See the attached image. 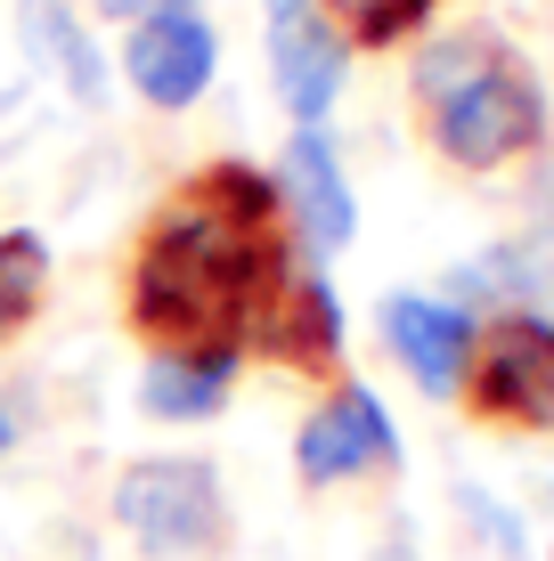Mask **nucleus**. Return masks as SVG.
<instances>
[{
  "label": "nucleus",
  "mask_w": 554,
  "mask_h": 561,
  "mask_svg": "<svg viewBox=\"0 0 554 561\" xmlns=\"http://www.w3.org/2000/svg\"><path fill=\"white\" fill-rule=\"evenodd\" d=\"M441 0H318V16L342 33V49H399L432 25Z\"/></svg>",
  "instance_id": "nucleus-13"
},
{
  "label": "nucleus",
  "mask_w": 554,
  "mask_h": 561,
  "mask_svg": "<svg viewBox=\"0 0 554 561\" xmlns=\"http://www.w3.org/2000/svg\"><path fill=\"white\" fill-rule=\"evenodd\" d=\"M123 73H131V90H139L147 106H163V114L196 106L204 82L221 73L213 16H204L196 0H180V9H163V16H139V25L123 33Z\"/></svg>",
  "instance_id": "nucleus-5"
},
{
  "label": "nucleus",
  "mask_w": 554,
  "mask_h": 561,
  "mask_svg": "<svg viewBox=\"0 0 554 561\" xmlns=\"http://www.w3.org/2000/svg\"><path fill=\"white\" fill-rule=\"evenodd\" d=\"M425 139L456 171H506V163H522L530 147H546V82L506 49L498 66H482L465 90H449L441 106H425Z\"/></svg>",
  "instance_id": "nucleus-2"
},
{
  "label": "nucleus",
  "mask_w": 554,
  "mask_h": 561,
  "mask_svg": "<svg viewBox=\"0 0 554 561\" xmlns=\"http://www.w3.org/2000/svg\"><path fill=\"white\" fill-rule=\"evenodd\" d=\"M42 294H49V244L25 228H0V342L33 325Z\"/></svg>",
  "instance_id": "nucleus-15"
},
{
  "label": "nucleus",
  "mask_w": 554,
  "mask_h": 561,
  "mask_svg": "<svg viewBox=\"0 0 554 561\" xmlns=\"http://www.w3.org/2000/svg\"><path fill=\"white\" fill-rule=\"evenodd\" d=\"M302 9H310V0H270V25H278V16H302Z\"/></svg>",
  "instance_id": "nucleus-18"
},
{
  "label": "nucleus",
  "mask_w": 554,
  "mask_h": 561,
  "mask_svg": "<svg viewBox=\"0 0 554 561\" xmlns=\"http://www.w3.org/2000/svg\"><path fill=\"white\" fill-rule=\"evenodd\" d=\"M294 268L285 244L278 171L221 154L196 180H180L156 220L139 228L123 268V325L147 351H245L253 318Z\"/></svg>",
  "instance_id": "nucleus-1"
},
{
  "label": "nucleus",
  "mask_w": 554,
  "mask_h": 561,
  "mask_svg": "<svg viewBox=\"0 0 554 561\" xmlns=\"http://www.w3.org/2000/svg\"><path fill=\"white\" fill-rule=\"evenodd\" d=\"M473 334H482V325H473L456 301H432V294H392V301H384V342H392V358L408 366L416 391H432V399H456L465 358H473Z\"/></svg>",
  "instance_id": "nucleus-9"
},
{
  "label": "nucleus",
  "mask_w": 554,
  "mask_h": 561,
  "mask_svg": "<svg viewBox=\"0 0 554 561\" xmlns=\"http://www.w3.org/2000/svg\"><path fill=\"white\" fill-rule=\"evenodd\" d=\"M114 520H123L156 561L213 553L221 529H228L221 472L204 456H139V463H123V480H114Z\"/></svg>",
  "instance_id": "nucleus-4"
},
{
  "label": "nucleus",
  "mask_w": 554,
  "mask_h": 561,
  "mask_svg": "<svg viewBox=\"0 0 554 561\" xmlns=\"http://www.w3.org/2000/svg\"><path fill=\"white\" fill-rule=\"evenodd\" d=\"M245 351L278 358L285 375H310V382H335L342 366V309L327 294V277L318 268H285V285L270 294V309L253 318V334H245Z\"/></svg>",
  "instance_id": "nucleus-7"
},
{
  "label": "nucleus",
  "mask_w": 554,
  "mask_h": 561,
  "mask_svg": "<svg viewBox=\"0 0 554 561\" xmlns=\"http://www.w3.org/2000/svg\"><path fill=\"white\" fill-rule=\"evenodd\" d=\"M465 415L489 432H554V318L506 309L473 334L465 358Z\"/></svg>",
  "instance_id": "nucleus-3"
},
{
  "label": "nucleus",
  "mask_w": 554,
  "mask_h": 561,
  "mask_svg": "<svg viewBox=\"0 0 554 561\" xmlns=\"http://www.w3.org/2000/svg\"><path fill=\"white\" fill-rule=\"evenodd\" d=\"M180 9V0H99V16H114V25H139V16H163Z\"/></svg>",
  "instance_id": "nucleus-16"
},
{
  "label": "nucleus",
  "mask_w": 554,
  "mask_h": 561,
  "mask_svg": "<svg viewBox=\"0 0 554 561\" xmlns=\"http://www.w3.org/2000/svg\"><path fill=\"white\" fill-rule=\"evenodd\" d=\"M498 57H506V42H498V33H482V25H473V33H441V42H425V49H416V114L441 106L449 90H465L473 73L498 66Z\"/></svg>",
  "instance_id": "nucleus-14"
},
{
  "label": "nucleus",
  "mask_w": 554,
  "mask_h": 561,
  "mask_svg": "<svg viewBox=\"0 0 554 561\" xmlns=\"http://www.w3.org/2000/svg\"><path fill=\"white\" fill-rule=\"evenodd\" d=\"M392 463H399V439H392L384 399L368 382H335L294 439V472L310 489H335V480H359V472H392Z\"/></svg>",
  "instance_id": "nucleus-6"
},
{
  "label": "nucleus",
  "mask_w": 554,
  "mask_h": 561,
  "mask_svg": "<svg viewBox=\"0 0 554 561\" xmlns=\"http://www.w3.org/2000/svg\"><path fill=\"white\" fill-rule=\"evenodd\" d=\"M237 366L245 351H156L139 366V399H147V415H163V423H204L228 399V382H237Z\"/></svg>",
  "instance_id": "nucleus-11"
},
{
  "label": "nucleus",
  "mask_w": 554,
  "mask_h": 561,
  "mask_svg": "<svg viewBox=\"0 0 554 561\" xmlns=\"http://www.w3.org/2000/svg\"><path fill=\"white\" fill-rule=\"evenodd\" d=\"M9 448H16V423H9V408H0V463H9Z\"/></svg>",
  "instance_id": "nucleus-17"
},
{
  "label": "nucleus",
  "mask_w": 554,
  "mask_h": 561,
  "mask_svg": "<svg viewBox=\"0 0 554 561\" xmlns=\"http://www.w3.org/2000/svg\"><path fill=\"white\" fill-rule=\"evenodd\" d=\"M278 196H285V228H294L310 253H342L359 228V204L342 187V163H335V139L327 130H294L278 154Z\"/></svg>",
  "instance_id": "nucleus-8"
},
{
  "label": "nucleus",
  "mask_w": 554,
  "mask_h": 561,
  "mask_svg": "<svg viewBox=\"0 0 554 561\" xmlns=\"http://www.w3.org/2000/svg\"><path fill=\"white\" fill-rule=\"evenodd\" d=\"M25 42H33V57H49L57 82L82 106H106V66H99V49H90V33L74 25L66 0H25Z\"/></svg>",
  "instance_id": "nucleus-12"
},
{
  "label": "nucleus",
  "mask_w": 554,
  "mask_h": 561,
  "mask_svg": "<svg viewBox=\"0 0 554 561\" xmlns=\"http://www.w3.org/2000/svg\"><path fill=\"white\" fill-rule=\"evenodd\" d=\"M270 66H278V99L294 114V130H318L342 90V73H351V49H342V33L327 16H278L270 25Z\"/></svg>",
  "instance_id": "nucleus-10"
}]
</instances>
